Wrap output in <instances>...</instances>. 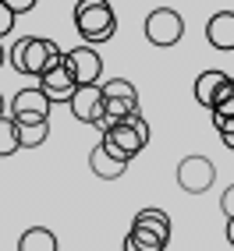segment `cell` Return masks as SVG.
I'll return each instance as SVG.
<instances>
[{"instance_id": "9c48e42d", "label": "cell", "mask_w": 234, "mask_h": 251, "mask_svg": "<svg viewBox=\"0 0 234 251\" xmlns=\"http://www.w3.org/2000/svg\"><path fill=\"white\" fill-rule=\"evenodd\" d=\"M128 163H131V159L121 156L117 149H110L107 142H96L92 152H89V170H92L99 180H117V177H124Z\"/></svg>"}, {"instance_id": "6da1fadb", "label": "cell", "mask_w": 234, "mask_h": 251, "mask_svg": "<svg viewBox=\"0 0 234 251\" xmlns=\"http://www.w3.org/2000/svg\"><path fill=\"white\" fill-rule=\"evenodd\" d=\"M60 60H64V50L54 39H43V36H18L7 46V64L14 68V75L39 78L50 68H57Z\"/></svg>"}, {"instance_id": "7402d4cb", "label": "cell", "mask_w": 234, "mask_h": 251, "mask_svg": "<svg viewBox=\"0 0 234 251\" xmlns=\"http://www.w3.org/2000/svg\"><path fill=\"white\" fill-rule=\"evenodd\" d=\"M7 4H11L14 11H18V14H29L32 7H36V4H39V0H7Z\"/></svg>"}, {"instance_id": "cb8c5ba5", "label": "cell", "mask_w": 234, "mask_h": 251, "mask_svg": "<svg viewBox=\"0 0 234 251\" xmlns=\"http://www.w3.org/2000/svg\"><path fill=\"white\" fill-rule=\"evenodd\" d=\"M4 60H7V50H4V46H0V68H4Z\"/></svg>"}, {"instance_id": "52a82bcc", "label": "cell", "mask_w": 234, "mask_h": 251, "mask_svg": "<svg viewBox=\"0 0 234 251\" xmlns=\"http://www.w3.org/2000/svg\"><path fill=\"white\" fill-rule=\"evenodd\" d=\"M68 106L75 113V121L82 124H99L103 121V110H107V96H103V85L99 81H86V85H78L68 99Z\"/></svg>"}, {"instance_id": "ffe728a7", "label": "cell", "mask_w": 234, "mask_h": 251, "mask_svg": "<svg viewBox=\"0 0 234 251\" xmlns=\"http://www.w3.org/2000/svg\"><path fill=\"white\" fill-rule=\"evenodd\" d=\"M216 131H220V142L231 149V152H234V117H227V121H216L213 124Z\"/></svg>"}, {"instance_id": "7a4b0ae2", "label": "cell", "mask_w": 234, "mask_h": 251, "mask_svg": "<svg viewBox=\"0 0 234 251\" xmlns=\"http://www.w3.org/2000/svg\"><path fill=\"white\" fill-rule=\"evenodd\" d=\"M71 18H75L82 43H92V46L110 43L114 32H117V14L110 7V0H78Z\"/></svg>"}, {"instance_id": "8992f818", "label": "cell", "mask_w": 234, "mask_h": 251, "mask_svg": "<svg viewBox=\"0 0 234 251\" xmlns=\"http://www.w3.org/2000/svg\"><path fill=\"white\" fill-rule=\"evenodd\" d=\"M14 121H50V110H54V96H50L43 85L32 89H18L14 99L7 103Z\"/></svg>"}, {"instance_id": "2e32d148", "label": "cell", "mask_w": 234, "mask_h": 251, "mask_svg": "<svg viewBox=\"0 0 234 251\" xmlns=\"http://www.w3.org/2000/svg\"><path fill=\"white\" fill-rule=\"evenodd\" d=\"M22 149V142H18V124H14V117L7 113H0V159H7V156H14Z\"/></svg>"}, {"instance_id": "30bf717a", "label": "cell", "mask_w": 234, "mask_h": 251, "mask_svg": "<svg viewBox=\"0 0 234 251\" xmlns=\"http://www.w3.org/2000/svg\"><path fill=\"white\" fill-rule=\"evenodd\" d=\"M39 85L50 92V96H54V103H68V99H71V92L78 89V78L71 75V68H68V64H57V68H50L46 75H39Z\"/></svg>"}, {"instance_id": "603a6c76", "label": "cell", "mask_w": 234, "mask_h": 251, "mask_svg": "<svg viewBox=\"0 0 234 251\" xmlns=\"http://www.w3.org/2000/svg\"><path fill=\"white\" fill-rule=\"evenodd\" d=\"M227 244L234 248V216H231V220H227Z\"/></svg>"}, {"instance_id": "d4e9b609", "label": "cell", "mask_w": 234, "mask_h": 251, "mask_svg": "<svg viewBox=\"0 0 234 251\" xmlns=\"http://www.w3.org/2000/svg\"><path fill=\"white\" fill-rule=\"evenodd\" d=\"M0 113H4V96H0Z\"/></svg>"}, {"instance_id": "9a60e30c", "label": "cell", "mask_w": 234, "mask_h": 251, "mask_svg": "<svg viewBox=\"0 0 234 251\" xmlns=\"http://www.w3.org/2000/svg\"><path fill=\"white\" fill-rule=\"evenodd\" d=\"M14 124H18L22 149H39L50 138V121H14Z\"/></svg>"}, {"instance_id": "277c9868", "label": "cell", "mask_w": 234, "mask_h": 251, "mask_svg": "<svg viewBox=\"0 0 234 251\" xmlns=\"http://www.w3.org/2000/svg\"><path fill=\"white\" fill-rule=\"evenodd\" d=\"M142 32H146V39L153 43V46H160V50L177 46L181 36H185V18H181L174 7H156V11L146 14Z\"/></svg>"}, {"instance_id": "5bb4252c", "label": "cell", "mask_w": 234, "mask_h": 251, "mask_svg": "<svg viewBox=\"0 0 234 251\" xmlns=\"http://www.w3.org/2000/svg\"><path fill=\"white\" fill-rule=\"evenodd\" d=\"M18 248L22 251H57V237H54V230H46V226H32L25 230L22 237H18Z\"/></svg>"}, {"instance_id": "5b68a950", "label": "cell", "mask_w": 234, "mask_h": 251, "mask_svg": "<svg viewBox=\"0 0 234 251\" xmlns=\"http://www.w3.org/2000/svg\"><path fill=\"white\" fill-rule=\"evenodd\" d=\"M216 180V166L206 156H185L177 163V188L185 195H206Z\"/></svg>"}, {"instance_id": "3957f363", "label": "cell", "mask_w": 234, "mask_h": 251, "mask_svg": "<svg viewBox=\"0 0 234 251\" xmlns=\"http://www.w3.org/2000/svg\"><path fill=\"white\" fill-rule=\"evenodd\" d=\"M99 131H103V142L128 159H135L149 145V124H146L142 113H128L121 121H107V124H99Z\"/></svg>"}, {"instance_id": "d6986e66", "label": "cell", "mask_w": 234, "mask_h": 251, "mask_svg": "<svg viewBox=\"0 0 234 251\" xmlns=\"http://www.w3.org/2000/svg\"><path fill=\"white\" fill-rule=\"evenodd\" d=\"M14 18H18V11H14L7 0H0V39L14 32Z\"/></svg>"}, {"instance_id": "4fadbf2b", "label": "cell", "mask_w": 234, "mask_h": 251, "mask_svg": "<svg viewBox=\"0 0 234 251\" xmlns=\"http://www.w3.org/2000/svg\"><path fill=\"white\" fill-rule=\"evenodd\" d=\"M131 226L149 230V233H156V237H163L167 244H171V216H167L163 209H142V212H135Z\"/></svg>"}, {"instance_id": "e0dca14e", "label": "cell", "mask_w": 234, "mask_h": 251, "mask_svg": "<svg viewBox=\"0 0 234 251\" xmlns=\"http://www.w3.org/2000/svg\"><path fill=\"white\" fill-rule=\"evenodd\" d=\"M227 117H234V78H227V85L220 92V99H216V106L209 110V121H227Z\"/></svg>"}, {"instance_id": "ac0fdd59", "label": "cell", "mask_w": 234, "mask_h": 251, "mask_svg": "<svg viewBox=\"0 0 234 251\" xmlns=\"http://www.w3.org/2000/svg\"><path fill=\"white\" fill-rule=\"evenodd\" d=\"M103 96L107 99H135L139 103V89L131 85L128 78H107L103 81Z\"/></svg>"}, {"instance_id": "8fae6325", "label": "cell", "mask_w": 234, "mask_h": 251, "mask_svg": "<svg viewBox=\"0 0 234 251\" xmlns=\"http://www.w3.org/2000/svg\"><path fill=\"white\" fill-rule=\"evenodd\" d=\"M206 43L213 50H234V11H216L206 22Z\"/></svg>"}, {"instance_id": "7c38bea8", "label": "cell", "mask_w": 234, "mask_h": 251, "mask_svg": "<svg viewBox=\"0 0 234 251\" xmlns=\"http://www.w3.org/2000/svg\"><path fill=\"white\" fill-rule=\"evenodd\" d=\"M227 71H203L195 78V103H203L206 110H213L216 106V99H220V92H224V85H227Z\"/></svg>"}, {"instance_id": "44dd1931", "label": "cell", "mask_w": 234, "mask_h": 251, "mask_svg": "<svg viewBox=\"0 0 234 251\" xmlns=\"http://www.w3.org/2000/svg\"><path fill=\"white\" fill-rule=\"evenodd\" d=\"M220 212L227 216V220L234 216V184H231V188H224V195H220Z\"/></svg>"}, {"instance_id": "ba28073f", "label": "cell", "mask_w": 234, "mask_h": 251, "mask_svg": "<svg viewBox=\"0 0 234 251\" xmlns=\"http://www.w3.org/2000/svg\"><path fill=\"white\" fill-rule=\"evenodd\" d=\"M64 64H68L71 75L78 78V85H86V81H99V75H103V57H99V50L92 43L68 50V53H64Z\"/></svg>"}]
</instances>
